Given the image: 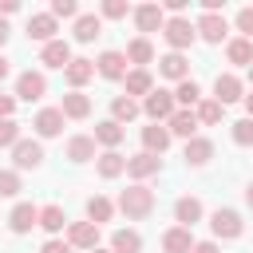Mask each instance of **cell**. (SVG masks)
I'll use <instances>...</instances> for the list:
<instances>
[{"label": "cell", "instance_id": "cell-1", "mask_svg": "<svg viewBox=\"0 0 253 253\" xmlns=\"http://www.w3.org/2000/svg\"><path fill=\"white\" fill-rule=\"evenodd\" d=\"M119 210H123L130 221H142V217H150V213H154V190H146L142 182L126 186V190L119 194Z\"/></svg>", "mask_w": 253, "mask_h": 253}, {"label": "cell", "instance_id": "cell-2", "mask_svg": "<svg viewBox=\"0 0 253 253\" xmlns=\"http://www.w3.org/2000/svg\"><path fill=\"white\" fill-rule=\"evenodd\" d=\"M178 111V103H174V91H162V87H154L146 99H142V115L150 119V123H170V115Z\"/></svg>", "mask_w": 253, "mask_h": 253}, {"label": "cell", "instance_id": "cell-3", "mask_svg": "<svg viewBox=\"0 0 253 253\" xmlns=\"http://www.w3.org/2000/svg\"><path fill=\"white\" fill-rule=\"evenodd\" d=\"M162 36H166V43H170L174 51H182V47H190V43H194L198 28H194L186 16H170V20H166V28H162Z\"/></svg>", "mask_w": 253, "mask_h": 253}, {"label": "cell", "instance_id": "cell-4", "mask_svg": "<svg viewBox=\"0 0 253 253\" xmlns=\"http://www.w3.org/2000/svg\"><path fill=\"white\" fill-rule=\"evenodd\" d=\"M43 95H47V79H43V71H20V79H16V99L36 103V99H43Z\"/></svg>", "mask_w": 253, "mask_h": 253}, {"label": "cell", "instance_id": "cell-5", "mask_svg": "<svg viewBox=\"0 0 253 253\" xmlns=\"http://www.w3.org/2000/svg\"><path fill=\"white\" fill-rule=\"evenodd\" d=\"M210 229H213L217 237L233 241V237H241L245 221H241V213H237V210H213V217H210Z\"/></svg>", "mask_w": 253, "mask_h": 253}, {"label": "cell", "instance_id": "cell-6", "mask_svg": "<svg viewBox=\"0 0 253 253\" xmlns=\"http://www.w3.org/2000/svg\"><path fill=\"white\" fill-rule=\"evenodd\" d=\"M12 162H16V170H36V166L43 162V146H40L36 138H20V142L12 146Z\"/></svg>", "mask_w": 253, "mask_h": 253}, {"label": "cell", "instance_id": "cell-7", "mask_svg": "<svg viewBox=\"0 0 253 253\" xmlns=\"http://www.w3.org/2000/svg\"><path fill=\"white\" fill-rule=\"evenodd\" d=\"M67 245L71 249H99V225L95 221H71V229H67Z\"/></svg>", "mask_w": 253, "mask_h": 253}, {"label": "cell", "instance_id": "cell-8", "mask_svg": "<svg viewBox=\"0 0 253 253\" xmlns=\"http://www.w3.org/2000/svg\"><path fill=\"white\" fill-rule=\"evenodd\" d=\"M194 28H198V36H202L206 43H221V40H225V32H229V24H225V16H221V12H217V16H213V12H202V20H198Z\"/></svg>", "mask_w": 253, "mask_h": 253}, {"label": "cell", "instance_id": "cell-9", "mask_svg": "<svg viewBox=\"0 0 253 253\" xmlns=\"http://www.w3.org/2000/svg\"><path fill=\"white\" fill-rule=\"evenodd\" d=\"M71 59H75V55H71V43H67V40H51V43H43V51H40V63H43V67L67 71Z\"/></svg>", "mask_w": 253, "mask_h": 253}, {"label": "cell", "instance_id": "cell-10", "mask_svg": "<svg viewBox=\"0 0 253 253\" xmlns=\"http://www.w3.org/2000/svg\"><path fill=\"white\" fill-rule=\"evenodd\" d=\"M158 170H162V158H158V154H146V150H142V154L126 158V174H130L134 182H146V178H154Z\"/></svg>", "mask_w": 253, "mask_h": 253}, {"label": "cell", "instance_id": "cell-11", "mask_svg": "<svg viewBox=\"0 0 253 253\" xmlns=\"http://www.w3.org/2000/svg\"><path fill=\"white\" fill-rule=\"evenodd\" d=\"M32 225H40V210H36L32 202H16L12 213H8V229H12V233H28Z\"/></svg>", "mask_w": 253, "mask_h": 253}, {"label": "cell", "instance_id": "cell-12", "mask_svg": "<svg viewBox=\"0 0 253 253\" xmlns=\"http://www.w3.org/2000/svg\"><path fill=\"white\" fill-rule=\"evenodd\" d=\"M95 71L103 79H126V51H103L95 59Z\"/></svg>", "mask_w": 253, "mask_h": 253}, {"label": "cell", "instance_id": "cell-13", "mask_svg": "<svg viewBox=\"0 0 253 253\" xmlns=\"http://www.w3.org/2000/svg\"><path fill=\"white\" fill-rule=\"evenodd\" d=\"M32 126H36L40 138H55V134L63 130V111H59V107H43V111L32 119Z\"/></svg>", "mask_w": 253, "mask_h": 253}, {"label": "cell", "instance_id": "cell-14", "mask_svg": "<svg viewBox=\"0 0 253 253\" xmlns=\"http://www.w3.org/2000/svg\"><path fill=\"white\" fill-rule=\"evenodd\" d=\"M28 40L51 43V40H55V16H51V12H36V16H28Z\"/></svg>", "mask_w": 253, "mask_h": 253}, {"label": "cell", "instance_id": "cell-15", "mask_svg": "<svg viewBox=\"0 0 253 253\" xmlns=\"http://www.w3.org/2000/svg\"><path fill=\"white\" fill-rule=\"evenodd\" d=\"M213 99H217L221 107H225V103L245 99V95H241V79H237V75H229V71H225V75H217V79H213Z\"/></svg>", "mask_w": 253, "mask_h": 253}, {"label": "cell", "instance_id": "cell-16", "mask_svg": "<svg viewBox=\"0 0 253 253\" xmlns=\"http://www.w3.org/2000/svg\"><path fill=\"white\" fill-rule=\"evenodd\" d=\"M130 16H134L138 32H158V28H166V20H162V8H158V4H138Z\"/></svg>", "mask_w": 253, "mask_h": 253}, {"label": "cell", "instance_id": "cell-17", "mask_svg": "<svg viewBox=\"0 0 253 253\" xmlns=\"http://www.w3.org/2000/svg\"><path fill=\"white\" fill-rule=\"evenodd\" d=\"M166 130L190 142V138H194V130H198V115H194V111H182V107H178V111L170 115V123H166Z\"/></svg>", "mask_w": 253, "mask_h": 253}, {"label": "cell", "instance_id": "cell-18", "mask_svg": "<svg viewBox=\"0 0 253 253\" xmlns=\"http://www.w3.org/2000/svg\"><path fill=\"white\" fill-rule=\"evenodd\" d=\"M123 138H126V126H123V123H115V119H103V123H95V142H103L107 150H115Z\"/></svg>", "mask_w": 253, "mask_h": 253}, {"label": "cell", "instance_id": "cell-19", "mask_svg": "<svg viewBox=\"0 0 253 253\" xmlns=\"http://www.w3.org/2000/svg\"><path fill=\"white\" fill-rule=\"evenodd\" d=\"M194 245H198V241L190 237V229H186V225H174V229H166V233H162V249H166V253H190Z\"/></svg>", "mask_w": 253, "mask_h": 253}, {"label": "cell", "instance_id": "cell-20", "mask_svg": "<svg viewBox=\"0 0 253 253\" xmlns=\"http://www.w3.org/2000/svg\"><path fill=\"white\" fill-rule=\"evenodd\" d=\"M158 71H162L166 79H178V83H182V79H190V63H186V55H182V51L162 55V59H158Z\"/></svg>", "mask_w": 253, "mask_h": 253}, {"label": "cell", "instance_id": "cell-21", "mask_svg": "<svg viewBox=\"0 0 253 253\" xmlns=\"http://www.w3.org/2000/svg\"><path fill=\"white\" fill-rule=\"evenodd\" d=\"M142 146H146V154H162V150L170 146V130H166L162 123L142 126Z\"/></svg>", "mask_w": 253, "mask_h": 253}, {"label": "cell", "instance_id": "cell-22", "mask_svg": "<svg viewBox=\"0 0 253 253\" xmlns=\"http://www.w3.org/2000/svg\"><path fill=\"white\" fill-rule=\"evenodd\" d=\"M67 158L71 162H91L95 158V134H71L67 138Z\"/></svg>", "mask_w": 253, "mask_h": 253}, {"label": "cell", "instance_id": "cell-23", "mask_svg": "<svg viewBox=\"0 0 253 253\" xmlns=\"http://www.w3.org/2000/svg\"><path fill=\"white\" fill-rule=\"evenodd\" d=\"M182 158H186V166H206V162L213 158V142L194 134V138L186 142V154H182Z\"/></svg>", "mask_w": 253, "mask_h": 253}, {"label": "cell", "instance_id": "cell-24", "mask_svg": "<svg viewBox=\"0 0 253 253\" xmlns=\"http://www.w3.org/2000/svg\"><path fill=\"white\" fill-rule=\"evenodd\" d=\"M174 221H182L186 229H190V225H198V221H202V202H198V198H190V194H186V198H178V202H174Z\"/></svg>", "mask_w": 253, "mask_h": 253}, {"label": "cell", "instance_id": "cell-25", "mask_svg": "<svg viewBox=\"0 0 253 253\" xmlns=\"http://www.w3.org/2000/svg\"><path fill=\"white\" fill-rule=\"evenodd\" d=\"M91 75H95V59H71V63H67V71H63V79L71 83V91H79Z\"/></svg>", "mask_w": 253, "mask_h": 253}, {"label": "cell", "instance_id": "cell-26", "mask_svg": "<svg viewBox=\"0 0 253 253\" xmlns=\"http://www.w3.org/2000/svg\"><path fill=\"white\" fill-rule=\"evenodd\" d=\"M123 83H126V95H130V99H134V95H142V99H146V95L154 91V79H150V71H146V67L126 71V79H123Z\"/></svg>", "mask_w": 253, "mask_h": 253}, {"label": "cell", "instance_id": "cell-27", "mask_svg": "<svg viewBox=\"0 0 253 253\" xmlns=\"http://www.w3.org/2000/svg\"><path fill=\"white\" fill-rule=\"evenodd\" d=\"M225 55H229V63H237V67H253V40H229L225 43Z\"/></svg>", "mask_w": 253, "mask_h": 253}, {"label": "cell", "instance_id": "cell-28", "mask_svg": "<svg viewBox=\"0 0 253 253\" xmlns=\"http://www.w3.org/2000/svg\"><path fill=\"white\" fill-rule=\"evenodd\" d=\"M63 119H87L91 115V99L83 95V91H71V95H63Z\"/></svg>", "mask_w": 253, "mask_h": 253}, {"label": "cell", "instance_id": "cell-29", "mask_svg": "<svg viewBox=\"0 0 253 253\" xmlns=\"http://www.w3.org/2000/svg\"><path fill=\"white\" fill-rule=\"evenodd\" d=\"M111 253H142V237L134 229H115L111 233Z\"/></svg>", "mask_w": 253, "mask_h": 253}, {"label": "cell", "instance_id": "cell-30", "mask_svg": "<svg viewBox=\"0 0 253 253\" xmlns=\"http://www.w3.org/2000/svg\"><path fill=\"white\" fill-rule=\"evenodd\" d=\"M150 59H154V47H150V40H146V36H138V40H130V43H126V63L146 67Z\"/></svg>", "mask_w": 253, "mask_h": 253}, {"label": "cell", "instance_id": "cell-31", "mask_svg": "<svg viewBox=\"0 0 253 253\" xmlns=\"http://www.w3.org/2000/svg\"><path fill=\"white\" fill-rule=\"evenodd\" d=\"M99 32H103V20H99V16L83 12V16L75 20V40H79V43H91V40H95Z\"/></svg>", "mask_w": 253, "mask_h": 253}, {"label": "cell", "instance_id": "cell-32", "mask_svg": "<svg viewBox=\"0 0 253 253\" xmlns=\"http://www.w3.org/2000/svg\"><path fill=\"white\" fill-rule=\"evenodd\" d=\"M174 103H182V111L198 107V103H202V87H198L194 79H182V83H178V91H174Z\"/></svg>", "mask_w": 253, "mask_h": 253}, {"label": "cell", "instance_id": "cell-33", "mask_svg": "<svg viewBox=\"0 0 253 253\" xmlns=\"http://www.w3.org/2000/svg\"><path fill=\"white\" fill-rule=\"evenodd\" d=\"M99 174H103V178H119V174H126V158H123L119 150L99 154Z\"/></svg>", "mask_w": 253, "mask_h": 253}, {"label": "cell", "instance_id": "cell-34", "mask_svg": "<svg viewBox=\"0 0 253 253\" xmlns=\"http://www.w3.org/2000/svg\"><path fill=\"white\" fill-rule=\"evenodd\" d=\"M138 103L130 99V95H119L115 103H111V115H115V123H130V119H138Z\"/></svg>", "mask_w": 253, "mask_h": 253}, {"label": "cell", "instance_id": "cell-35", "mask_svg": "<svg viewBox=\"0 0 253 253\" xmlns=\"http://www.w3.org/2000/svg\"><path fill=\"white\" fill-rule=\"evenodd\" d=\"M111 213H115V206L103 198V194H95L91 202H87V221H95V225H103V221H111Z\"/></svg>", "mask_w": 253, "mask_h": 253}, {"label": "cell", "instance_id": "cell-36", "mask_svg": "<svg viewBox=\"0 0 253 253\" xmlns=\"http://www.w3.org/2000/svg\"><path fill=\"white\" fill-rule=\"evenodd\" d=\"M40 225H43L47 233H59V229L67 225V213H63L59 206H43V210H40Z\"/></svg>", "mask_w": 253, "mask_h": 253}, {"label": "cell", "instance_id": "cell-37", "mask_svg": "<svg viewBox=\"0 0 253 253\" xmlns=\"http://www.w3.org/2000/svg\"><path fill=\"white\" fill-rule=\"evenodd\" d=\"M221 111H225V107H221L217 99H202L194 115H198V123H206V126H213V123H221Z\"/></svg>", "mask_w": 253, "mask_h": 253}, {"label": "cell", "instance_id": "cell-38", "mask_svg": "<svg viewBox=\"0 0 253 253\" xmlns=\"http://www.w3.org/2000/svg\"><path fill=\"white\" fill-rule=\"evenodd\" d=\"M229 134H233V142H237V146H253V119L245 115V119L229 123Z\"/></svg>", "mask_w": 253, "mask_h": 253}, {"label": "cell", "instance_id": "cell-39", "mask_svg": "<svg viewBox=\"0 0 253 253\" xmlns=\"http://www.w3.org/2000/svg\"><path fill=\"white\" fill-rule=\"evenodd\" d=\"M20 190V170H0V198H16Z\"/></svg>", "mask_w": 253, "mask_h": 253}, {"label": "cell", "instance_id": "cell-40", "mask_svg": "<svg viewBox=\"0 0 253 253\" xmlns=\"http://www.w3.org/2000/svg\"><path fill=\"white\" fill-rule=\"evenodd\" d=\"M20 142V123L16 119H0V146H16Z\"/></svg>", "mask_w": 253, "mask_h": 253}, {"label": "cell", "instance_id": "cell-41", "mask_svg": "<svg viewBox=\"0 0 253 253\" xmlns=\"http://www.w3.org/2000/svg\"><path fill=\"white\" fill-rule=\"evenodd\" d=\"M126 12H134L126 0H103V16H107V20H123Z\"/></svg>", "mask_w": 253, "mask_h": 253}, {"label": "cell", "instance_id": "cell-42", "mask_svg": "<svg viewBox=\"0 0 253 253\" xmlns=\"http://www.w3.org/2000/svg\"><path fill=\"white\" fill-rule=\"evenodd\" d=\"M51 16H55V20H59V16H63V20H67V16L79 20V8H75V0H51Z\"/></svg>", "mask_w": 253, "mask_h": 253}, {"label": "cell", "instance_id": "cell-43", "mask_svg": "<svg viewBox=\"0 0 253 253\" xmlns=\"http://www.w3.org/2000/svg\"><path fill=\"white\" fill-rule=\"evenodd\" d=\"M237 32H245V40H253V8L237 12Z\"/></svg>", "mask_w": 253, "mask_h": 253}, {"label": "cell", "instance_id": "cell-44", "mask_svg": "<svg viewBox=\"0 0 253 253\" xmlns=\"http://www.w3.org/2000/svg\"><path fill=\"white\" fill-rule=\"evenodd\" d=\"M16 111V95H0V119H12Z\"/></svg>", "mask_w": 253, "mask_h": 253}, {"label": "cell", "instance_id": "cell-45", "mask_svg": "<svg viewBox=\"0 0 253 253\" xmlns=\"http://www.w3.org/2000/svg\"><path fill=\"white\" fill-rule=\"evenodd\" d=\"M40 253H71V245H67V241H55V237H51V241H43V249H40Z\"/></svg>", "mask_w": 253, "mask_h": 253}, {"label": "cell", "instance_id": "cell-46", "mask_svg": "<svg viewBox=\"0 0 253 253\" xmlns=\"http://www.w3.org/2000/svg\"><path fill=\"white\" fill-rule=\"evenodd\" d=\"M16 8H20V4H16V0H0V20H4V16H12V12H16Z\"/></svg>", "mask_w": 253, "mask_h": 253}, {"label": "cell", "instance_id": "cell-47", "mask_svg": "<svg viewBox=\"0 0 253 253\" xmlns=\"http://www.w3.org/2000/svg\"><path fill=\"white\" fill-rule=\"evenodd\" d=\"M190 253H217V245H213V241H198Z\"/></svg>", "mask_w": 253, "mask_h": 253}, {"label": "cell", "instance_id": "cell-48", "mask_svg": "<svg viewBox=\"0 0 253 253\" xmlns=\"http://www.w3.org/2000/svg\"><path fill=\"white\" fill-rule=\"evenodd\" d=\"M166 12H174V16L186 12V0H166Z\"/></svg>", "mask_w": 253, "mask_h": 253}, {"label": "cell", "instance_id": "cell-49", "mask_svg": "<svg viewBox=\"0 0 253 253\" xmlns=\"http://www.w3.org/2000/svg\"><path fill=\"white\" fill-rule=\"evenodd\" d=\"M8 36H12V32H8V24H4V20H0V47H4V43H8Z\"/></svg>", "mask_w": 253, "mask_h": 253}, {"label": "cell", "instance_id": "cell-50", "mask_svg": "<svg viewBox=\"0 0 253 253\" xmlns=\"http://www.w3.org/2000/svg\"><path fill=\"white\" fill-rule=\"evenodd\" d=\"M8 71H12V67H8V59H4V55H0V83H4V79H8Z\"/></svg>", "mask_w": 253, "mask_h": 253}, {"label": "cell", "instance_id": "cell-51", "mask_svg": "<svg viewBox=\"0 0 253 253\" xmlns=\"http://www.w3.org/2000/svg\"><path fill=\"white\" fill-rule=\"evenodd\" d=\"M245 202H249V210H253V182L245 186Z\"/></svg>", "mask_w": 253, "mask_h": 253}, {"label": "cell", "instance_id": "cell-52", "mask_svg": "<svg viewBox=\"0 0 253 253\" xmlns=\"http://www.w3.org/2000/svg\"><path fill=\"white\" fill-rule=\"evenodd\" d=\"M245 111H249V119H253V95H245Z\"/></svg>", "mask_w": 253, "mask_h": 253}, {"label": "cell", "instance_id": "cell-53", "mask_svg": "<svg viewBox=\"0 0 253 253\" xmlns=\"http://www.w3.org/2000/svg\"><path fill=\"white\" fill-rule=\"evenodd\" d=\"M91 253H111V249H91Z\"/></svg>", "mask_w": 253, "mask_h": 253}, {"label": "cell", "instance_id": "cell-54", "mask_svg": "<svg viewBox=\"0 0 253 253\" xmlns=\"http://www.w3.org/2000/svg\"><path fill=\"white\" fill-rule=\"evenodd\" d=\"M249 83H253V67H249Z\"/></svg>", "mask_w": 253, "mask_h": 253}]
</instances>
